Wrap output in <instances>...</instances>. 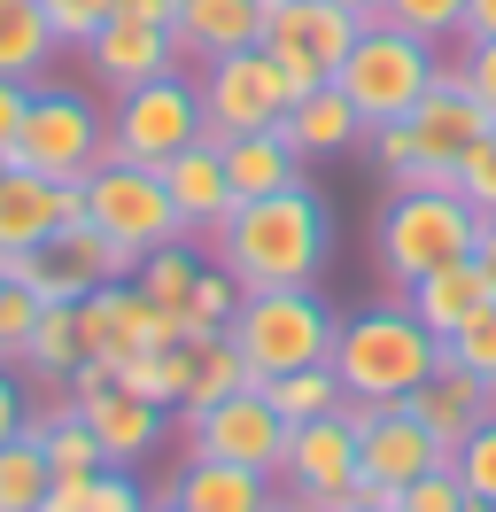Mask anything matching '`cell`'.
Here are the masks:
<instances>
[{"label":"cell","mask_w":496,"mask_h":512,"mask_svg":"<svg viewBox=\"0 0 496 512\" xmlns=\"http://www.w3.org/2000/svg\"><path fill=\"white\" fill-rule=\"evenodd\" d=\"M78 412H86V427H93V443H101V458H109V466H140V458L171 435V404L132 396L124 381H109L101 396H86Z\"/></svg>","instance_id":"18"},{"label":"cell","mask_w":496,"mask_h":512,"mask_svg":"<svg viewBox=\"0 0 496 512\" xmlns=\"http://www.w3.org/2000/svg\"><path fill=\"white\" fill-rule=\"evenodd\" d=\"M465 512H496V505H481V497H465Z\"/></svg>","instance_id":"51"},{"label":"cell","mask_w":496,"mask_h":512,"mask_svg":"<svg viewBox=\"0 0 496 512\" xmlns=\"http://www.w3.org/2000/svg\"><path fill=\"white\" fill-rule=\"evenodd\" d=\"M117 16H140V24H163V32H171L179 0H117Z\"/></svg>","instance_id":"45"},{"label":"cell","mask_w":496,"mask_h":512,"mask_svg":"<svg viewBox=\"0 0 496 512\" xmlns=\"http://www.w3.org/2000/svg\"><path fill=\"white\" fill-rule=\"evenodd\" d=\"M8 171H16V156H8V148H0V179H8Z\"/></svg>","instance_id":"50"},{"label":"cell","mask_w":496,"mask_h":512,"mask_svg":"<svg viewBox=\"0 0 496 512\" xmlns=\"http://www.w3.org/2000/svg\"><path fill=\"white\" fill-rule=\"evenodd\" d=\"M78 334H86V357L124 365V357H140V350H171L186 326H179V311L148 303L132 280H109V288H93L78 303Z\"/></svg>","instance_id":"15"},{"label":"cell","mask_w":496,"mask_h":512,"mask_svg":"<svg viewBox=\"0 0 496 512\" xmlns=\"http://www.w3.org/2000/svg\"><path fill=\"white\" fill-rule=\"evenodd\" d=\"M473 241H481V210L458 187H396L380 225H372V264L396 288H411V280L473 256Z\"/></svg>","instance_id":"3"},{"label":"cell","mask_w":496,"mask_h":512,"mask_svg":"<svg viewBox=\"0 0 496 512\" xmlns=\"http://www.w3.org/2000/svg\"><path fill=\"white\" fill-rule=\"evenodd\" d=\"M78 512H148V497H140V481L124 474V466H101L78 489Z\"/></svg>","instance_id":"41"},{"label":"cell","mask_w":496,"mask_h":512,"mask_svg":"<svg viewBox=\"0 0 496 512\" xmlns=\"http://www.w3.org/2000/svg\"><path fill=\"white\" fill-rule=\"evenodd\" d=\"M458 194L473 202V210H481V218H496V125L458 156Z\"/></svg>","instance_id":"39"},{"label":"cell","mask_w":496,"mask_h":512,"mask_svg":"<svg viewBox=\"0 0 496 512\" xmlns=\"http://www.w3.org/2000/svg\"><path fill=\"white\" fill-rule=\"evenodd\" d=\"M225 334L248 357V373L272 381V373H295V365H326L341 319L326 311L318 288H256V295H241V311H233Z\"/></svg>","instance_id":"4"},{"label":"cell","mask_w":496,"mask_h":512,"mask_svg":"<svg viewBox=\"0 0 496 512\" xmlns=\"http://www.w3.org/2000/svg\"><path fill=\"white\" fill-rule=\"evenodd\" d=\"M31 435H39V450H47V466H55V474H101V466H109L78 404H55V412H39V419H31Z\"/></svg>","instance_id":"31"},{"label":"cell","mask_w":496,"mask_h":512,"mask_svg":"<svg viewBox=\"0 0 496 512\" xmlns=\"http://www.w3.org/2000/svg\"><path fill=\"white\" fill-rule=\"evenodd\" d=\"M163 194H171V210H179L186 241H210L217 225L233 218V179H225V156H217L210 132H202L186 156L163 163Z\"/></svg>","instance_id":"19"},{"label":"cell","mask_w":496,"mask_h":512,"mask_svg":"<svg viewBox=\"0 0 496 512\" xmlns=\"http://www.w3.org/2000/svg\"><path fill=\"white\" fill-rule=\"evenodd\" d=\"M186 450L194 458H225V466H256V474H279V450H287V419L264 388H233L202 412H186Z\"/></svg>","instance_id":"14"},{"label":"cell","mask_w":496,"mask_h":512,"mask_svg":"<svg viewBox=\"0 0 496 512\" xmlns=\"http://www.w3.org/2000/svg\"><path fill=\"white\" fill-rule=\"evenodd\" d=\"M210 256L241 280V295L318 288V272L334 256V210H326V194L310 179H295L279 194H256V202H233V218L210 233Z\"/></svg>","instance_id":"1"},{"label":"cell","mask_w":496,"mask_h":512,"mask_svg":"<svg viewBox=\"0 0 496 512\" xmlns=\"http://www.w3.org/2000/svg\"><path fill=\"white\" fill-rule=\"evenodd\" d=\"M171 39H179V55L194 70L217 63V55H241V47L264 39V0H179Z\"/></svg>","instance_id":"21"},{"label":"cell","mask_w":496,"mask_h":512,"mask_svg":"<svg viewBox=\"0 0 496 512\" xmlns=\"http://www.w3.org/2000/svg\"><path fill=\"white\" fill-rule=\"evenodd\" d=\"M78 357H86L78 303H39L31 342H24V365H16V373H31V381H70V373H78Z\"/></svg>","instance_id":"28"},{"label":"cell","mask_w":496,"mask_h":512,"mask_svg":"<svg viewBox=\"0 0 496 512\" xmlns=\"http://www.w3.org/2000/svg\"><path fill=\"white\" fill-rule=\"evenodd\" d=\"M380 16H388L396 32L427 39V47H458L465 39V0H388Z\"/></svg>","instance_id":"35"},{"label":"cell","mask_w":496,"mask_h":512,"mask_svg":"<svg viewBox=\"0 0 496 512\" xmlns=\"http://www.w3.org/2000/svg\"><path fill=\"white\" fill-rule=\"evenodd\" d=\"M62 225H86V187H62V179H39V171L16 163V171L0 179V264L39 249Z\"/></svg>","instance_id":"16"},{"label":"cell","mask_w":496,"mask_h":512,"mask_svg":"<svg viewBox=\"0 0 496 512\" xmlns=\"http://www.w3.org/2000/svg\"><path fill=\"white\" fill-rule=\"evenodd\" d=\"M256 388H264V396L279 404V419H287V427L341 412V381H334V365H295V373H272V381H256Z\"/></svg>","instance_id":"32"},{"label":"cell","mask_w":496,"mask_h":512,"mask_svg":"<svg viewBox=\"0 0 496 512\" xmlns=\"http://www.w3.org/2000/svg\"><path fill=\"white\" fill-rule=\"evenodd\" d=\"M489 295H496L489 272H481L473 256H458V264H442V272H427V280H411V288H403V303H411V319L427 326L434 342H450V334H458V326L473 319Z\"/></svg>","instance_id":"24"},{"label":"cell","mask_w":496,"mask_h":512,"mask_svg":"<svg viewBox=\"0 0 496 512\" xmlns=\"http://www.w3.org/2000/svg\"><path fill=\"white\" fill-rule=\"evenodd\" d=\"M62 55V39L47 32L39 0H0V78H39Z\"/></svg>","instance_id":"30"},{"label":"cell","mask_w":496,"mask_h":512,"mask_svg":"<svg viewBox=\"0 0 496 512\" xmlns=\"http://www.w3.org/2000/svg\"><path fill=\"white\" fill-rule=\"evenodd\" d=\"M442 365L473 373V381L496 396V295H489V303H481V311L458 326V334H450V342H442Z\"/></svg>","instance_id":"34"},{"label":"cell","mask_w":496,"mask_h":512,"mask_svg":"<svg viewBox=\"0 0 496 512\" xmlns=\"http://www.w3.org/2000/svg\"><path fill=\"white\" fill-rule=\"evenodd\" d=\"M396 512H465V481H458V466L442 458L434 474L403 481V489H396Z\"/></svg>","instance_id":"38"},{"label":"cell","mask_w":496,"mask_h":512,"mask_svg":"<svg viewBox=\"0 0 496 512\" xmlns=\"http://www.w3.org/2000/svg\"><path fill=\"white\" fill-rule=\"evenodd\" d=\"M8 280L31 288L39 303H86L93 288L132 280V256H124L117 241H101L93 225H62V233H47L39 249L8 256Z\"/></svg>","instance_id":"13"},{"label":"cell","mask_w":496,"mask_h":512,"mask_svg":"<svg viewBox=\"0 0 496 512\" xmlns=\"http://www.w3.org/2000/svg\"><path fill=\"white\" fill-rule=\"evenodd\" d=\"M163 497L179 512H264L279 489H272V474H256V466H225V458H194V450H186V466L171 474Z\"/></svg>","instance_id":"22"},{"label":"cell","mask_w":496,"mask_h":512,"mask_svg":"<svg viewBox=\"0 0 496 512\" xmlns=\"http://www.w3.org/2000/svg\"><path fill=\"white\" fill-rule=\"evenodd\" d=\"M86 225L101 233V241H117L132 264L148 249H163V241H186L179 210H171V194H163V171H148V163H101L86 179Z\"/></svg>","instance_id":"9"},{"label":"cell","mask_w":496,"mask_h":512,"mask_svg":"<svg viewBox=\"0 0 496 512\" xmlns=\"http://www.w3.org/2000/svg\"><path fill=\"white\" fill-rule=\"evenodd\" d=\"M473 264L489 272V288H496V218H481V241H473Z\"/></svg>","instance_id":"47"},{"label":"cell","mask_w":496,"mask_h":512,"mask_svg":"<svg viewBox=\"0 0 496 512\" xmlns=\"http://www.w3.org/2000/svg\"><path fill=\"white\" fill-rule=\"evenodd\" d=\"M334 381L341 396H365V404H403L411 388L442 365V342L411 319V303H372V311H349L334 334Z\"/></svg>","instance_id":"2"},{"label":"cell","mask_w":496,"mask_h":512,"mask_svg":"<svg viewBox=\"0 0 496 512\" xmlns=\"http://www.w3.org/2000/svg\"><path fill=\"white\" fill-rule=\"evenodd\" d=\"M217 156H225V179H233V202H256V194H279L303 179V156L287 148V132H233V140H217Z\"/></svg>","instance_id":"26"},{"label":"cell","mask_w":496,"mask_h":512,"mask_svg":"<svg viewBox=\"0 0 496 512\" xmlns=\"http://www.w3.org/2000/svg\"><path fill=\"white\" fill-rule=\"evenodd\" d=\"M148 512H179V505H171V497H163V505H148Z\"/></svg>","instance_id":"52"},{"label":"cell","mask_w":496,"mask_h":512,"mask_svg":"<svg viewBox=\"0 0 496 512\" xmlns=\"http://www.w3.org/2000/svg\"><path fill=\"white\" fill-rule=\"evenodd\" d=\"M434 70H442V47L396 32L388 16H372L365 32H357V47L341 55L334 86L357 101V117H365V132H372V125H396V117H411V109H419V94L434 86Z\"/></svg>","instance_id":"5"},{"label":"cell","mask_w":496,"mask_h":512,"mask_svg":"<svg viewBox=\"0 0 496 512\" xmlns=\"http://www.w3.org/2000/svg\"><path fill=\"white\" fill-rule=\"evenodd\" d=\"M39 16H47V32H55L62 47H86V39L117 16V0H39Z\"/></svg>","instance_id":"37"},{"label":"cell","mask_w":496,"mask_h":512,"mask_svg":"<svg viewBox=\"0 0 496 512\" xmlns=\"http://www.w3.org/2000/svg\"><path fill=\"white\" fill-rule=\"evenodd\" d=\"M450 466H458V481H465V497H481V505H496V412L465 435L458 450H450Z\"/></svg>","instance_id":"36"},{"label":"cell","mask_w":496,"mask_h":512,"mask_svg":"<svg viewBox=\"0 0 496 512\" xmlns=\"http://www.w3.org/2000/svg\"><path fill=\"white\" fill-rule=\"evenodd\" d=\"M8 156L24 163V171H39V179L86 187L93 171L109 163V117L86 94H70V86H39L24 125H16V140H8Z\"/></svg>","instance_id":"6"},{"label":"cell","mask_w":496,"mask_h":512,"mask_svg":"<svg viewBox=\"0 0 496 512\" xmlns=\"http://www.w3.org/2000/svg\"><path fill=\"white\" fill-rule=\"evenodd\" d=\"M403 404H411V412H419V419L434 427V443H442V450H458L465 435H473V427H481V419L496 412V396H489L481 381H473V373H458V365H434V373H427L419 388H411Z\"/></svg>","instance_id":"25"},{"label":"cell","mask_w":496,"mask_h":512,"mask_svg":"<svg viewBox=\"0 0 496 512\" xmlns=\"http://www.w3.org/2000/svg\"><path fill=\"white\" fill-rule=\"evenodd\" d=\"M55 489V466H47V450L39 435H16V443H0V512H39V497Z\"/></svg>","instance_id":"33"},{"label":"cell","mask_w":496,"mask_h":512,"mask_svg":"<svg viewBox=\"0 0 496 512\" xmlns=\"http://www.w3.org/2000/svg\"><path fill=\"white\" fill-rule=\"evenodd\" d=\"M186 342V412H202V404H217V396H233V388H256V373H248V357L233 350V334L217 326V334H179Z\"/></svg>","instance_id":"27"},{"label":"cell","mask_w":496,"mask_h":512,"mask_svg":"<svg viewBox=\"0 0 496 512\" xmlns=\"http://www.w3.org/2000/svg\"><path fill=\"white\" fill-rule=\"evenodd\" d=\"M357 32H365V16H349L341 0H264V39L256 47L287 70V86L303 101L318 86H334V70L357 47Z\"/></svg>","instance_id":"7"},{"label":"cell","mask_w":496,"mask_h":512,"mask_svg":"<svg viewBox=\"0 0 496 512\" xmlns=\"http://www.w3.org/2000/svg\"><path fill=\"white\" fill-rule=\"evenodd\" d=\"M341 8H349V16H365V24H372V16L388 8V0H341Z\"/></svg>","instance_id":"48"},{"label":"cell","mask_w":496,"mask_h":512,"mask_svg":"<svg viewBox=\"0 0 496 512\" xmlns=\"http://www.w3.org/2000/svg\"><path fill=\"white\" fill-rule=\"evenodd\" d=\"M24 109H31V78H0V148L16 140V125H24Z\"/></svg>","instance_id":"44"},{"label":"cell","mask_w":496,"mask_h":512,"mask_svg":"<svg viewBox=\"0 0 496 512\" xmlns=\"http://www.w3.org/2000/svg\"><path fill=\"white\" fill-rule=\"evenodd\" d=\"M341 419L357 427V481L365 497H396L403 481L434 474L450 450L434 443V427L411 404H365V396H341Z\"/></svg>","instance_id":"11"},{"label":"cell","mask_w":496,"mask_h":512,"mask_svg":"<svg viewBox=\"0 0 496 512\" xmlns=\"http://www.w3.org/2000/svg\"><path fill=\"white\" fill-rule=\"evenodd\" d=\"M279 132H287V148H295L303 163H318V156H349V148H365V117H357V101L341 94V86H318V94L287 101Z\"/></svg>","instance_id":"23"},{"label":"cell","mask_w":496,"mask_h":512,"mask_svg":"<svg viewBox=\"0 0 496 512\" xmlns=\"http://www.w3.org/2000/svg\"><path fill=\"white\" fill-rule=\"evenodd\" d=\"M272 489L295 512H349L357 497H365V481H357V427H349L341 412L287 427V450H279Z\"/></svg>","instance_id":"10"},{"label":"cell","mask_w":496,"mask_h":512,"mask_svg":"<svg viewBox=\"0 0 496 512\" xmlns=\"http://www.w3.org/2000/svg\"><path fill=\"white\" fill-rule=\"evenodd\" d=\"M194 94H202V125L210 140H233V132H272L287 117V70L264 55V47H241V55H217V63L194 70Z\"/></svg>","instance_id":"12"},{"label":"cell","mask_w":496,"mask_h":512,"mask_svg":"<svg viewBox=\"0 0 496 512\" xmlns=\"http://www.w3.org/2000/svg\"><path fill=\"white\" fill-rule=\"evenodd\" d=\"M458 78L473 86V101L489 109V125H496V39H465L458 47Z\"/></svg>","instance_id":"42"},{"label":"cell","mask_w":496,"mask_h":512,"mask_svg":"<svg viewBox=\"0 0 496 512\" xmlns=\"http://www.w3.org/2000/svg\"><path fill=\"white\" fill-rule=\"evenodd\" d=\"M403 125H411V140H419L427 156L458 163L465 148H473V140L489 132V109L473 101V86H465V78H458V63H442V70H434V86H427V94H419V109H411Z\"/></svg>","instance_id":"20"},{"label":"cell","mask_w":496,"mask_h":512,"mask_svg":"<svg viewBox=\"0 0 496 512\" xmlns=\"http://www.w3.org/2000/svg\"><path fill=\"white\" fill-rule=\"evenodd\" d=\"M349 512H396V497H357Z\"/></svg>","instance_id":"49"},{"label":"cell","mask_w":496,"mask_h":512,"mask_svg":"<svg viewBox=\"0 0 496 512\" xmlns=\"http://www.w3.org/2000/svg\"><path fill=\"white\" fill-rule=\"evenodd\" d=\"M93 63V78L109 86V94H132V86H148V78H171V70H186L179 39L163 32V24H140V16H109L101 32L78 47Z\"/></svg>","instance_id":"17"},{"label":"cell","mask_w":496,"mask_h":512,"mask_svg":"<svg viewBox=\"0 0 496 512\" xmlns=\"http://www.w3.org/2000/svg\"><path fill=\"white\" fill-rule=\"evenodd\" d=\"M202 132H210L202 125V94H194L186 70H171V78H148V86L117 94V109H109V156L163 171V163L186 156Z\"/></svg>","instance_id":"8"},{"label":"cell","mask_w":496,"mask_h":512,"mask_svg":"<svg viewBox=\"0 0 496 512\" xmlns=\"http://www.w3.org/2000/svg\"><path fill=\"white\" fill-rule=\"evenodd\" d=\"M465 39H496V0H465Z\"/></svg>","instance_id":"46"},{"label":"cell","mask_w":496,"mask_h":512,"mask_svg":"<svg viewBox=\"0 0 496 512\" xmlns=\"http://www.w3.org/2000/svg\"><path fill=\"white\" fill-rule=\"evenodd\" d=\"M31 319H39V295L16 288V280H0V365H24Z\"/></svg>","instance_id":"40"},{"label":"cell","mask_w":496,"mask_h":512,"mask_svg":"<svg viewBox=\"0 0 496 512\" xmlns=\"http://www.w3.org/2000/svg\"><path fill=\"white\" fill-rule=\"evenodd\" d=\"M202 264H210V256L194 249V241H163V249H148L132 264V288L148 295V303H163V311H179V326H186V303H194Z\"/></svg>","instance_id":"29"},{"label":"cell","mask_w":496,"mask_h":512,"mask_svg":"<svg viewBox=\"0 0 496 512\" xmlns=\"http://www.w3.org/2000/svg\"><path fill=\"white\" fill-rule=\"evenodd\" d=\"M31 427V412H24V381H16V365H0V443H16Z\"/></svg>","instance_id":"43"}]
</instances>
